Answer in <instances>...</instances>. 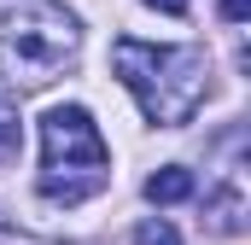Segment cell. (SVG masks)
<instances>
[{"instance_id": "6da1fadb", "label": "cell", "mask_w": 251, "mask_h": 245, "mask_svg": "<svg viewBox=\"0 0 251 245\" xmlns=\"http://www.w3.org/2000/svg\"><path fill=\"white\" fill-rule=\"evenodd\" d=\"M111 64H117V82L140 99L146 122L181 128V122H193V111L204 105V88H210V59H204V47H152V41L123 35V41L111 47Z\"/></svg>"}, {"instance_id": "7a4b0ae2", "label": "cell", "mask_w": 251, "mask_h": 245, "mask_svg": "<svg viewBox=\"0 0 251 245\" xmlns=\"http://www.w3.org/2000/svg\"><path fill=\"white\" fill-rule=\"evenodd\" d=\"M41 198L53 204H82L105 187V164L111 146L100 134V122L88 117L82 105H53L41 117Z\"/></svg>"}, {"instance_id": "3957f363", "label": "cell", "mask_w": 251, "mask_h": 245, "mask_svg": "<svg viewBox=\"0 0 251 245\" xmlns=\"http://www.w3.org/2000/svg\"><path fill=\"white\" fill-rule=\"evenodd\" d=\"M82 47V24L59 0H0V59L18 82H53Z\"/></svg>"}, {"instance_id": "277c9868", "label": "cell", "mask_w": 251, "mask_h": 245, "mask_svg": "<svg viewBox=\"0 0 251 245\" xmlns=\"http://www.w3.org/2000/svg\"><path fill=\"white\" fill-rule=\"evenodd\" d=\"M146 198H152V204H181V198H193V170H181V164L152 170V175H146Z\"/></svg>"}, {"instance_id": "5b68a950", "label": "cell", "mask_w": 251, "mask_h": 245, "mask_svg": "<svg viewBox=\"0 0 251 245\" xmlns=\"http://www.w3.org/2000/svg\"><path fill=\"white\" fill-rule=\"evenodd\" d=\"M210 228H216V234H240V228H246V193H240V181H228L210 198Z\"/></svg>"}, {"instance_id": "8992f818", "label": "cell", "mask_w": 251, "mask_h": 245, "mask_svg": "<svg viewBox=\"0 0 251 245\" xmlns=\"http://www.w3.org/2000/svg\"><path fill=\"white\" fill-rule=\"evenodd\" d=\"M18 152H24V128H18V111L0 99V164H18Z\"/></svg>"}, {"instance_id": "52a82bcc", "label": "cell", "mask_w": 251, "mask_h": 245, "mask_svg": "<svg viewBox=\"0 0 251 245\" xmlns=\"http://www.w3.org/2000/svg\"><path fill=\"white\" fill-rule=\"evenodd\" d=\"M134 245H181V234H176L170 222H140V228H134Z\"/></svg>"}, {"instance_id": "ba28073f", "label": "cell", "mask_w": 251, "mask_h": 245, "mask_svg": "<svg viewBox=\"0 0 251 245\" xmlns=\"http://www.w3.org/2000/svg\"><path fill=\"white\" fill-rule=\"evenodd\" d=\"M222 18H228V24H246V18H251V0H222Z\"/></svg>"}, {"instance_id": "9c48e42d", "label": "cell", "mask_w": 251, "mask_h": 245, "mask_svg": "<svg viewBox=\"0 0 251 245\" xmlns=\"http://www.w3.org/2000/svg\"><path fill=\"white\" fill-rule=\"evenodd\" d=\"M146 6H158V12H170V18H181V12H187V0H146Z\"/></svg>"}]
</instances>
